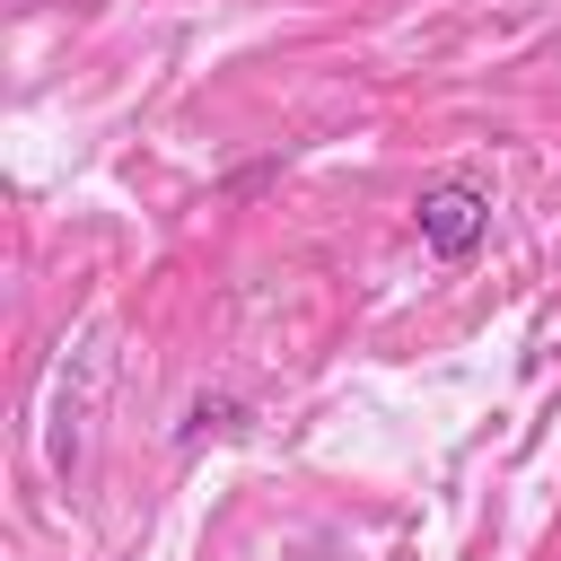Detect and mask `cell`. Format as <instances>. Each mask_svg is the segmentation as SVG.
<instances>
[{
	"instance_id": "2",
	"label": "cell",
	"mask_w": 561,
	"mask_h": 561,
	"mask_svg": "<svg viewBox=\"0 0 561 561\" xmlns=\"http://www.w3.org/2000/svg\"><path fill=\"white\" fill-rule=\"evenodd\" d=\"M202 430H245V403H228V394H202V403L184 412V438H202Z\"/></svg>"
},
{
	"instance_id": "1",
	"label": "cell",
	"mask_w": 561,
	"mask_h": 561,
	"mask_svg": "<svg viewBox=\"0 0 561 561\" xmlns=\"http://www.w3.org/2000/svg\"><path fill=\"white\" fill-rule=\"evenodd\" d=\"M412 210H421V245H430L438 263H465V254L491 237V193H482V184H465V175L430 184Z\"/></svg>"
}]
</instances>
